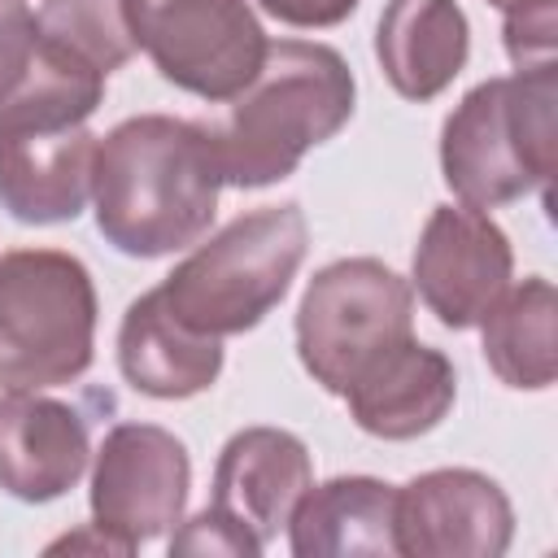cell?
Here are the masks:
<instances>
[{
    "instance_id": "obj_23",
    "label": "cell",
    "mask_w": 558,
    "mask_h": 558,
    "mask_svg": "<svg viewBox=\"0 0 558 558\" xmlns=\"http://www.w3.org/2000/svg\"><path fill=\"white\" fill-rule=\"evenodd\" d=\"M61 549H92V554H131L118 536H109L105 527H96V523H87L83 532H70V536H61V541H52L48 545V554H61Z\"/></svg>"
},
{
    "instance_id": "obj_17",
    "label": "cell",
    "mask_w": 558,
    "mask_h": 558,
    "mask_svg": "<svg viewBox=\"0 0 558 558\" xmlns=\"http://www.w3.org/2000/svg\"><path fill=\"white\" fill-rule=\"evenodd\" d=\"M397 488L375 475H331L310 484L288 519L296 558H388L397 554Z\"/></svg>"
},
{
    "instance_id": "obj_4",
    "label": "cell",
    "mask_w": 558,
    "mask_h": 558,
    "mask_svg": "<svg viewBox=\"0 0 558 558\" xmlns=\"http://www.w3.org/2000/svg\"><path fill=\"white\" fill-rule=\"evenodd\" d=\"M558 166V70H514L475 83L440 126V174L462 205L501 209L532 192L549 201Z\"/></svg>"
},
{
    "instance_id": "obj_14",
    "label": "cell",
    "mask_w": 558,
    "mask_h": 558,
    "mask_svg": "<svg viewBox=\"0 0 558 558\" xmlns=\"http://www.w3.org/2000/svg\"><path fill=\"white\" fill-rule=\"evenodd\" d=\"M310 484H314V462L296 432L240 427L218 449L209 506H218L240 527H248L262 545H270L288 527V519Z\"/></svg>"
},
{
    "instance_id": "obj_19",
    "label": "cell",
    "mask_w": 558,
    "mask_h": 558,
    "mask_svg": "<svg viewBox=\"0 0 558 558\" xmlns=\"http://www.w3.org/2000/svg\"><path fill=\"white\" fill-rule=\"evenodd\" d=\"M35 22H39V48L105 78L140 52L122 0H44Z\"/></svg>"
},
{
    "instance_id": "obj_18",
    "label": "cell",
    "mask_w": 558,
    "mask_h": 558,
    "mask_svg": "<svg viewBox=\"0 0 558 558\" xmlns=\"http://www.w3.org/2000/svg\"><path fill=\"white\" fill-rule=\"evenodd\" d=\"M554 318H558V292L545 275H527L523 283H510L497 296V305L480 318L484 362L506 388L545 392L554 384L558 375Z\"/></svg>"
},
{
    "instance_id": "obj_5",
    "label": "cell",
    "mask_w": 558,
    "mask_h": 558,
    "mask_svg": "<svg viewBox=\"0 0 558 558\" xmlns=\"http://www.w3.org/2000/svg\"><path fill=\"white\" fill-rule=\"evenodd\" d=\"M310 253V222L301 205H262L231 218L209 240L174 262L157 283L170 314L214 340L253 331L292 288Z\"/></svg>"
},
{
    "instance_id": "obj_10",
    "label": "cell",
    "mask_w": 558,
    "mask_h": 558,
    "mask_svg": "<svg viewBox=\"0 0 558 558\" xmlns=\"http://www.w3.org/2000/svg\"><path fill=\"white\" fill-rule=\"evenodd\" d=\"M514 283L510 235L475 205H436L418 231L410 288L449 331H471Z\"/></svg>"
},
{
    "instance_id": "obj_12",
    "label": "cell",
    "mask_w": 558,
    "mask_h": 558,
    "mask_svg": "<svg viewBox=\"0 0 558 558\" xmlns=\"http://www.w3.org/2000/svg\"><path fill=\"white\" fill-rule=\"evenodd\" d=\"M92 462L87 414L44 392H0V488L44 506L65 497Z\"/></svg>"
},
{
    "instance_id": "obj_3",
    "label": "cell",
    "mask_w": 558,
    "mask_h": 558,
    "mask_svg": "<svg viewBox=\"0 0 558 558\" xmlns=\"http://www.w3.org/2000/svg\"><path fill=\"white\" fill-rule=\"evenodd\" d=\"M105 100V74L48 48L26 87L0 109V209L26 227L74 222L92 201L96 135L87 118Z\"/></svg>"
},
{
    "instance_id": "obj_7",
    "label": "cell",
    "mask_w": 558,
    "mask_h": 558,
    "mask_svg": "<svg viewBox=\"0 0 558 558\" xmlns=\"http://www.w3.org/2000/svg\"><path fill=\"white\" fill-rule=\"evenodd\" d=\"M405 336H414V288L379 257L327 262L301 292L296 357L331 397H344L353 375Z\"/></svg>"
},
{
    "instance_id": "obj_22",
    "label": "cell",
    "mask_w": 558,
    "mask_h": 558,
    "mask_svg": "<svg viewBox=\"0 0 558 558\" xmlns=\"http://www.w3.org/2000/svg\"><path fill=\"white\" fill-rule=\"evenodd\" d=\"M362 0H257L262 13L279 17L283 26H301V31H327L340 26L344 17H353Z\"/></svg>"
},
{
    "instance_id": "obj_6",
    "label": "cell",
    "mask_w": 558,
    "mask_h": 558,
    "mask_svg": "<svg viewBox=\"0 0 558 558\" xmlns=\"http://www.w3.org/2000/svg\"><path fill=\"white\" fill-rule=\"evenodd\" d=\"M96 283L65 248L0 253V392H44L96 357Z\"/></svg>"
},
{
    "instance_id": "obj_2",
    "label": "cell",
    "mask_w": 558,
    "mask_h": 558,
    "mask_svg": "<svg viewBox=\"0 0 558 558\" xmlns=\"http://www.w3.org/2000/svg\"><path fill=\"white\" fill-rule=\"evenodd\" d=\"M353 100V70L331 44L270 39L253 83L227 100L218 122H209L222 183L270 187L288 179L310 148L349 126Z\"/></svg>"
},
{
    "instance_id": "obj_11",
    "label": "cell",
    "mask_w": 558,
    "mask_h": 558,
    "mask_svg": "<svg viewBox=\"0 0 558 558\" xmlns=\"http://www.w3.org/2000/svg\"><path fill=\"white\" fill-rule=\"evenodd\" d=\"M392 532L405 558H501L514 541V506L493 475L436 466L397 488Z\"/></svg>"
},
{
    "instance_id": "obj_15",
    "label": "cell",
    "mask_w": 558,
    "mask_h": 558,
    "mask_svg": "<svg viewBox=\"0 0 558 558\" xmlns=\"http://www.w3.org/2000/svg\"><path fill=\"white\" fill-rule=\"evenodd\" d=\"M118 371L153 401H187L218 384L222 340L183 327L157 288L135 296L118 327Z\"/></svg>"
},
{
    "instance_id": "obj_20",
    "label": "cell",
    "mask_w": 558,
    "mask_h": 558,
    "mask_svg": "<svg viewBox=\"0 0 558 558\" xmlns=\"http://www.w3.org/2000/svg\"><path fill=\"white\" fill-rule=\"evenodd\" d=\"M39 52V22L26 0H0V109L26 87Z\"/></svg>"
},
{
    "instance_id": "obj_24",
    "label": "cell",
    "mask_w": 558,
    "mask_h": 558,
    "mask_svg": "<svg viewBox=\"0 0 558 558\" xmlns=\"http://www.w3.org/2000/svg\"><path fill=\"white\" fill-rule=\"evenodd\" d=\"M501 9L506 22H532V17H558V0H488Z\"/></svg>"
},
{
    "instance_id": "obj_1",
    "label": "cell",
    "mask_w": 558,
    "mask_h": 558,
    "mask_svg": "<svg viewBox=\"0 0 558 558\" xmlns=\"http://www.w3.org/2000/svg\"><path fill=\"white\" fill-rule=\"evenodd\" d=\"M222 187L209 122L135 113L96 144V231L126 257H170L192 248L209 235Z\"/></svg>"
},
{
    "instance_id": "obj_16",
    "label": "cell",
    "mask_w": 558,
    "mask_h": 558,
    "mask_svg": "<svg viewBox=\"0 0 558 558\" xmlns=\"http://www.w3.org/2000/svg\"><path fill=\"white\" fill-rule=\"evenodd\" d=\"M471 57V22L458 0H388L375 26V61L401 100H436Z\"/></svg>"
},
{
    "instance_id": "obj_8",
    "label": "cell",
    "mask_w": 558,
    "mask_h": 558,
    "mask_svg": "<svg viewBox=\"0 0 558 558\" xmlns=\"http://www.w3.org/2000/svg\"><path fill=\"white\" fill-rule=\"evenodd\" d=\"M135 48L166 83L227 105L266 57V26L253 0H122Z\"/></svg>"
},
{
    "instance_id": "obj_13",
    "label": "cell",
    "mask_w": 558,
    "mask_h": 558,
    "mask_svg": "<svg viewBox=\"0 0 558 558\" xmlns=\"http://www.w3.org/2000/svg\"><path fill=\"white\" fill-rule=\"evenodd\" d=\"M458 397V371L453 362L423 344L418 336H405L375 353L353 384L344 388L349 418L375 436V440H418L432 427L445 423Z\"/></svg>"
},
{
    "instance_id": "obj_9",
    "label": "cell",
    "mask_w": 558,
    "mask_h": 558,
    "mask_svg": "<svg viewBox=\"0 0 558 558\" xmlns=\"http://www.w3.org/2000/svg\"><path fill=\"white\" fill-rule=\"evenodd\" d=\"M187 488V445L157 423H113L92 453V523L118 536L131 554L183 519Z\"/></svg>"
},
{
    "instance_id": "obj_21",
    "label": "cell",
    "mask_w": 558,
    "mask_h": 558,
    "mask_svg": "<svg viewBox=\"0 0 558 558\" xmlns=\"http://www.w3.org/2000/svg\"><path fill=\"white\" fill-rule=\"evenodd\" d=\"M266 545L240 527L231 514H222L218 506H205L192 519H179L174 536H170V554H227V558H257Z\"/></svg>"
}]
</instances>
